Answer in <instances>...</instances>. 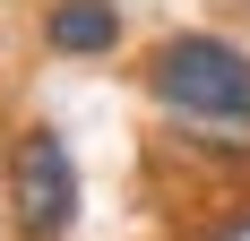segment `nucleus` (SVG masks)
Returning a JSON list of instances; mask_svg holds the SVG:
<instances>
[{
    "label": "nucleus",
    "instance_id": "obj_1",
    "mask_svg": "<svg viewBox=\"0 0 250 241\" xmlns=\"http://www.w3.org/2000/svg\"><path fill=\"white\" fill-rule=\"evenodd\" d=\"M147 95L173 120V138L250 129V43H233L216 26H181L147 52Z\"/></svg>",
    "mask_w": 250,
    "mask_h": 241
},
{
    "label": "nucleus",
    "instance_id": "obj_2",
    "mask_svg": "<svg viewBox=\"0 0 250 241\" xmlns=\"http://www.w3.org/2000/svg\"><path fill=\"white\" fill-rule=\"evenodd\" d=\"M78 207H86V181H78L69 138L52 120L18 129V146H9V224H18V241H69Z\"/></svg>",
    "mask_w": 250,
    "mask_h": 241
},
{
    "label": "nucleus",
    "instance_id": "obj_3",
    "mask_svg": "<svg viewBox=\"0 0 250 241\" xmlns=\"http://www.w3.org/2000/svg\"><path fill=\"white\" fill-rule=\"evenodd\" d=\"M129 18L121 0H52L43 9V52H61V60H104V52H121Z\"/></svg>",
    "mask_w": 250,
    "mask_h": 241
}]
</instances>
